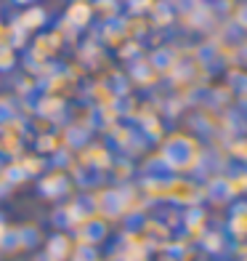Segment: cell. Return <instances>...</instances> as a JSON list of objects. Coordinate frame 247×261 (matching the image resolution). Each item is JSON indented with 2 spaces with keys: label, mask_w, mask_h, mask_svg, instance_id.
Returning a JSON list of instances; mask_svg holds the SVG:
<instances>
[{
  "label": "cell",
  "mask_w": 247,
  "mask_h": 261,
  "mask_svg": "<svg viewBox=\"0 0 247 261\" xmlns=\"http://www.w3.org/2000/svg\"><path fill=\"white\" fill-rule=\"evenodd\" d=\"M162 189H165V197H170L173 203H181V205H197L202 200V189L189 179H173Z\"/></svg>",
  "instance_id": "cell-2"
},
{
  "label": "cell",
  "mask_w": 247,
  "mask_h": 261,
  "mask_svg": "<svg viewBox=\"0 0 247 261\" xmlns=\"http://www.w3.org/2000/svg\"><path fill=\"white\" fill-rule=\"evenodd\" d=\"M231 155L237 160H242V163H247V139L234 141V144H231Z\"/></svg>",
  "instance_id": "cell-9"
},
{
  "label": "cell",
  "mask_w": 247,
  "mask_h": 261,
  "mask_svg": "<svg viewBox=\"0 0 247 261\" xmlns=\"http://www.w3.org/2000/svg\"><path fill=\"white\" fill-rule=\"evenodd\" d=\"M45 19H48V16H45V11L40 6H29L19 21H21V27H24V30H38V27L45 24Z\"/></svg>",
  "instance_id": "cell-5"
},
{
  "label": "cell",
  "mask_w": 247,
  "mask_h": 261,
  "mask_svg": "<svg viewBox=\"0 0 247 261\" xmlns=\"http://www.w3.org/2000/svg\"><path fill=\"white\" fill-rule=\"evenodd\" d=\"M14 67V54L8 45H0V69H11Z\"/></svg>",
  "instance_id": "cell-10"
},
{
  "label": "cell",
  "mask_w": 247,
  "mask_h": 261,
  "mask_svg": "<svg viewBox=\"0 0 247 261\" xmlns=\"http://www.w3.org/2000/svg\"><path fill=\"white\" fill-rule=\"evenodd\" d=\"M96 11L104 19H114L117 11H120V3H117V0H93V14H96Z\"/></svg>",
  "instance_id": "cell-7"
},
{
  "label": "cell",
  "mask_w": 247,
  "mask_h": 261,
  "mask_svg": "<svg viewBox=\"0 0 247 261\" xmlns=\"http://www.w3.org/2000/svg\"><path fill=\"white\" fill-rule=\"evenodd\" d=\"M226 237L231 243H247V200L234 203L229 211V221H226Z\"/></svg>",
  "instance_id": "cell-3"
},
{
  "label": "cell",
  "mask_w": 247,
  "mask_h": 261,
  "mask_svg": "<svg viewBox=\"0 0 247 261\" xmlns=\"http://www.w3.org/2000/svg\"><path fill=\"white\" fill-rule=\"evenodd\" d=\"M93 19V3L90 0H72V6L67 11V21L72 27H88Z\"/></svg>",
  "instance_id": "cell-4"
},
{
  "label": "cell",
  "mask_w": 247,
  "mask_h": 261,
  "mask_svg": "<svg viewBox=\"0 0 247 261\" xmlns=\"http://www.w3.org/2000/svg\"><path fill=\"white\" fill-rule=\"evenodd\" d=\"M165 158H168V163L173 165L175 171H189L192 165L197 163V158H199V147L194 144L192 139L178 136L170 144V149H165Z\"/></svg>",
  "instance_id": "cell-1"
},
{
  "label": "cell",
  "mask_w": 247,
  "mask_h": 261,
  "mask_svg": "<svg viewBox=\"0 0 247 261\" xmlns=\"http://www.w3.org/2000/svg\"><path fill=\"white\" fill-rule=\"evenodd\" d=\"M157 6V0H128V8L133 11V14H146Z\"/></svg>",
  "instance_id": "cell-8"
},
{
  "label": "cell",
  "mask_w": 247,
  "mask_h": 261,
  "mask_svg": "<svg viewBox=\"0 0 247 261\" xmlns=\"http://www.w3.org/2000/svg\"><path fill=\"white\" fill-rule=\"evenodd\" d=\"M229 243V237L226 234H221V232H205V248L210 253H221L223 248H226Z\"/></svg>",
  "instance_id": "cell-6"
},
{
  "label": "cell",
  "mask_w": 247,
  "mask_h": 261,
  "mask_svg": "<svg viewBox=\"0 0 247 261\" xmlns=\"http://www.w3.org/2000/svg\"><path fill=\"white\" fill-rule=\"evenodd\" d=\"M11 3H16V6H32L35 0H11Z\"/></svg>",
  "instance_id": "cell-12"
},
{
  "label": "cell",
  "mask_w": 247,
  "mask_h": 261,
  "mask_svg": "<svg viewBox=\"0 0 247 261\" xmlns=\"http://www.w3.org/2000/svg\"><path fill=\"white\" fill-rule=\"evenodd\" d=\"M237 24L242 30H247V0H242V6L237 8Z\"/></svg>",
  "instance_id": "cell-11"
}]
</instances>
